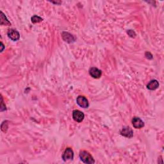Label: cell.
I'll return each mask as SVG.
<instances>
[{"mask_svg": "<svg viewBox=\"0 0 164 164\" xmlns=\"http://www.w3.org/2000/svg\"><path fill=\"white\" fill-rule=\"evenodd\" d=\"M74 158V152L71 148H67L64 151L62 155V159L64 161L66 162L68 160H71Z\"/></svg>", "mask_w": 164, "mask_h": 164, "instance_id": "cell-4", "label": "cell"}, {"mask_svg": "<svg viewBox=\"0 0 164 164\" xmlns=\"http://www.w3.org/2000/svg\"><path fill=\"white\" fill-rule=\"evenodd\" d=\"M72 117L74 120L78 122H81L84 119V113L78 110H75L72 112Z\"/></svg>", "mask_w": 164, "mask_h": 164, "instance_id": "cell-2", "label": "cell"}, {"mask_svg": "<svg viewBox=\"0 0 164 164\" xmlns=\"http://www.w3.org/2000/svg\"><path fill=\"white\" fill-rule=\"evenodd\" d=\"M42 20H43L42 18H40L39 16H38V15H34L31 18V22L33 23H40V22L42 21Z\"/></svg>", "mask_w": 164, "mask_h": 164, "instance_id": "cell-12", "label": "cell"}, {"mask_svg": "<svg viewBox=\"0 0 164 164\" xmlns=\"http://www.w3.org/2000/svg\"><path fill=\"white\" fill-rule=\"evenodd\" d=\"M62 38L65 41V42L71 43L74 42L75 40V38L74 37V36L72 35L71 34H69V33L67 32H63L62 33Z\"/></svg>", "mask_w": 164, "mask_h": 164, "instance_id": "cell-9", "label": "cell"}, {"mask_svg": "<svg viewBox=\"0 0 164 164\" xmlns=\"http://www.w3.org/2000/svg\"><path fill=\"white\" fill-rule=\"evenodd\" d=\"M132 124L135 128L141 129L144 126V123L139 117H135L132 119Z\"/></svg>", "mask_w": 164, "mask_h": 164, "instance_id": "cell-7", "label": "cell"}, {"mask_svg": "<svg viewBox=\"0 0 164 164\" xmlns=\"http://www.w3.org/2000/svg\"><path fill=\"white\" fill-rule=\"evenodd\" d=\"M80 158L81 160L85 163L92 164L95 163V161L92 157V156L88 153L87 151H82L80 153Z\"/></svg>", "mask_w": 164, "mask_h": 164, "instance_id": "cell-1", "label": "cell"}, {"mask_svg": "<svg viewBox=\"0 0 164 164\" xmlns=\"http://www.w3.org/2000/svg\"><path fill=\"white\" fill-rule=\"evenodd\" d=\"M158 87H159V83L157 80H151L150 82H149V83L147 85V88L149 90H151V91L156 90L157 89H158Z\"/></svg>", "mask_w": 164, "mask_h": 164, "instance_id": "cell-10", "label": "cell"}, {"mask_svg": "<svg viewBox=\"0 0 164 164\" xmlns=\"http://www.w3.org/2000/svg\"><path fill=\"white\" fill-rule=\"evenodd\" d=\"M1 25H5V26H10L11 25V23L6 18V16L4 15L2 12H1Z\"/></svg>", "mask_w": 164, "mask_h": 164, "instance_id": "cell-11", "label": "cell"}, {"mask_svg": "<svg viewBox=\"0 0 164 164\" xmlns=\"http://www.w3.org/2000/svg\"><path fill=\"white\" fill-rule=\"evenodd\" d=\"M89 74L92 77L94 78H100L101 76L102 72L101 70L96 67H92L89 70Z\"/></svg>", "mask_w": 164, "mask_h": 164, "instance_id": "cell-8", "label": "cell"}, {"mask_svg": "<svg viewBox=\"0 0 164 164\" xmlns=\"http://www.w3.org/2000/svg\"><path fill=\"white\" fill-rule=\"evenodd\" d=\"M127 33H128V34L130 37H135V33L133 30H128L127 31Z\"/></svg>", "mask_w": 164, "mask_h": 164, "instance_id": "cell-13", "label": "cell"}, {"mask_svg": "<svg viewBox=\"0 0 164 164\" xmlns=\"http://www.w3.org/2000/svg\"><path fill=\"white\" fill-rule=\"evenodd\" d=\"M121 134L123 136L128 138H132L133 136V132L132 130L128 126L123 127L121 131Z\"/></svg>", "mask_w": 164, "mask_h": 164, "instance_id": "cell-6", "label": "cell"}, {"mask_svg": "<svg viewBox=\"0 0 164 164\" xmlns=\"http://www.w3.org/2000/svg\"><path fill=\"white\" fill-rule=\"evenodd\" d=\"M76 102H77V104L78 105L80 106H81V108H88L89 101L85 97L82 96H79L77 97Z\"/></svg>", "mask_w": 164, "mask_h": 164, "instance_id": "cell-3", "label": "cell"}, {"mask_svg": "<svg viewBox=\"0 0 164 164\" xmlns=\"http://www.w3.org/2000/svg\"><path fill=\"white\" fill-rule=\"evenodd\" d=\"M9 37L13 41H17L20 38L19 33L14 29H10L7 33Z\"/></svg>", "mask_w": 164, "mask_h": 164, "instance_id": "cell-5", "label": "cell"}]
</instances>
